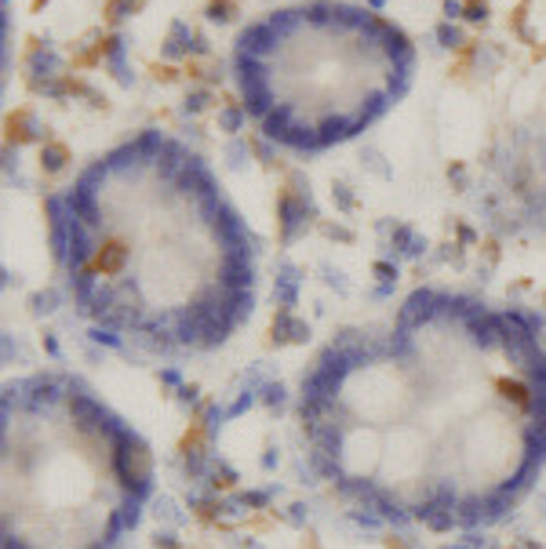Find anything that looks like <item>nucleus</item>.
<instances>
[{
    "instance_id": "1",
    "label": "nucleus",
    "mask_w": 546,
    "mask_h": 549,
    "mask_svg": "<svg viewBox=\"0 0 546 549\" xmlns=\"http://www.w3.org/2000/svg\"><path fill=\"white\" fill-rule=\"evenodd\" d=\"M299 411L313 469L357 509L488 524L546 462V346L525 313L426 288L386 335L317 356Z\"/></svg>"
},
{
    "instance_id": "2",
    "label": "nucleus",
    "mask_w": 546,
    "mask_h": 549,
    "mask_svg": "<svg viewBox=\"0 0 546 549\" xmlns=\"http://www.w3.org/2000/svg\"><path fill=\"white\" fill-rule=\"evenodd\" d=\"M59 273L95 338L154 353L222 346L255 305V237L200 153L143 127L48 204Z\"/></svg>"
},
{
    "instance_id": "3",
    "label": "nucleus",
    "mask_w": 546,
    "mask_h": 549,
    "mask_svg": "<svg viewBox=\"0 0 546 549\" xmlns=\"http://www.w3.org/2000/svg\"><path fill=\"white\" fill-rule=\"evenodd\" d=\"M412 36L375 8L299 0L233 36V87L251 124L299 157H317L375 127L415 80Z\"/></svg>"
},
{
    "instance_id": "4",
    "label": "nucleus",
    "mask_w": 546,
    "mask_h": 549,
    "mask_svg": "<svg viewBox=\"0 0 546 549\" xmlns=\"http://www.w3.org/2000/svg\"><path fill=\"white\" fill-rule=\"evenodd\" d=\"M4 549H117L154 491L149 448L70 375L4 386Z\"/></svg>"
}]
</instances>
